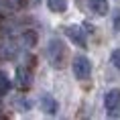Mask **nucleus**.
Instances as JSON below:
<instances>
[{"label":"nucleus","instance_id":"6","mask_svg":"<svg viewBox=\"0 0 120 120\" xmlns=\"http://www.w3.org/2000/svg\"><path fill=\"white\" fill-rule=\"evenodd\" d=\"M16 83H19V88L26 90V88H31V83H33V73L29 67H16Z\"/></svg>","mask_w":120,"mask_h":120},{"label":"nucleus","instance_id":"9","mask_svg":"<svg viewBox=\"0 0 120 120\" xmlns=\"http://www.w3.org/2000/svg\"><path fill=\"white\" fill-rule=\"evenodd\" d=\"M10 92V79L4 71H0V96H6Z\"/></svg>","mask_w":120,"mask_h":120},{"label":"nucleus","instance_id":"8","mask_svg":"<svg viewBox=\"0 0 120 120\" xmlns=\"http://www.w3.org/2000/svg\"><path fill=\"white\" fill-rule=\"evenodd\" d=\"M47 6H49L51 12L61 14V12L67 10V0H47Z\"/></svg>","mask_w":120,"mask_h":120},{"label":"nucleus","instance_id":"11","mask_svg":"<svg viewBox=\"0 0 120 120\" xmlns=\"http://www.w3.org/2000/svg\"><path fill=\"white\" fill-rule=\"evenodd\" d=\"M110 61H112V65L116 67V69H120V49H114V51H112Z\"/></svg>","mask_w":120,"mask_h":120},{"label":"nucleus","instance_id":"3","mask_svg":"<svg viewBox=\"0 0 120 120\" xmlns=\"http://www.w3.org/2000/svg\"><path fill=\"white\" fill-rule=\"evenodd\" d=\"M65 35H67V39H69L73 45L82 47V49H86V47H88L86 33H83V29H82L79 25H67V26H65Z\"/></svg>","mask_w":120,"mask_h":120},{"label":"nucleus","instance_id":"2","mask_svg":"<svg viewBox=\"0 0 120 120\" xmlns=\"http://www.w3.org/2000/svg\"><path fill=\"white\" fill-rule=\"evenodd\" d=\"M71 69H73L75 79H79V82L90 79V75H92V61L86 55H75L73 61H71Z\"/></svg>","mask_w":120,"mask_h":120},{"label":"nucleus","instance_id":"7","mask_svg":"<svg viewBox=\"0 0 120 120\" xmlns=\"http://www.w3.org/2000/svg\"><path fill=\"white\" fill-rule=\"evenodd\" d=\"M90 8H92L94 14L104 16V14H108V10H110V4H108V0H90Z\"/></svg>","mask_w":120,"mask_h":120},{"label":"nucleus","instance_id":"4","mask_svg":"<svg viewBox=\"0 0 120 120\" xmlns=\"http://www.w3.org/2000/svg\"><path fill=\"white\" fill-rule=\"evenodd\" d=\"M104 108H106V112L116 114V110L120 108V90L118 88H112L104 94Z\"/></svg>","mask_w":120,"mask_h":120},{"label":"nucleus","instance_id":"1","mask_svg":"<svg viewBox=\"0 0 120 120\" xmlns=\"http://www.w3.org/2000/svg\"><path fill=\"white\" fill-rule=\"evenodd\" d=\"M47 59H49L51 67H55V69H61L65 67V61H67V47L63 45L61 39H49V43H47Z\"/></svg>","mask_w":120,"mask_h":120},{"label":"nucleus","instance_id":"12","mask_svg":"<svg viewBox=\"0 0 120 120\" xmlns=\"http://www.w3.org/2000/svg\"><path fill=\"white\" fill-rule=\"evenodd\" d=\"M16 106L22 108V110L26 112V110H31V102H29V100H22V98H20V100H16Z\"/></svg>","mask_w":120,"mask_h":120},{"label":"nucleus","instance_id":"13","mask_svg":"<svg viewBox=\"0 0 120 120\" xmlns=\"http://www.w3.org/2000/svg\"><path fill=\"white\" fill-rule=\"evenodd\" d=\"M114 31L120 33V10H116V12H114Z\"/></svg>","mask_w":120,"mask_h":120},{"label":"nucleus","instance_id":"10","mask_svg":"<svg viewBox=\"0 0 120 120\" xmlns=\"http://www.w3.org/2000/svg\"><path fill=\"white\" fill-rule=\"evenodd\" d=\"M35 43H37V35L31 33V31H26L25 35H22V45H25V47H33Z\"/></svg>","mask_w":120,"mask_h":120},{"label":"nucleus","instance_id":"5","mask_svg":"<svg viewBox=\"0 0 120 120\" xmlns=\"http://www.w3.org/2000/svg\"><path fill=\"white\" fill-rule=\"evenodd\" d=\"M39 106H41V110H43L45 114H51V116L59 112V104H57V100L51 94H43L41 96V98H39Z\"/></svg>","mask_w":120,"mask_h":120}]
</instances>
